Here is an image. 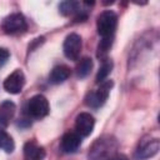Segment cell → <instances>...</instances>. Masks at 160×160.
Here are the masks:
<instances>
[{
	"mask_svg": "<svg viewBox=\"0 0 160 160\" xmlns=\"http://www.w3.org/2000/svg\"><path fill=\"white\" fill-rule=\"evenodd\" d=\"M25 85V75L20 69L12 71L5 80H4V89L10 94H19Z\"/></svg>",
	"mask_w": 160,
	"mask_h": 160,
	"instance_id": "obj_8",
	"label": "cell"
},
{
	"mask_svg": "<svg viewBox=\"0 0 160 160\" xmlns=\"http://www.w3.org/2000/svg\"><path fill=\"white\" fill-rule=\"evenodd\" d=\"M118 141L112 136H101L91 146L89 151V160H110L115 156Z\"/></svg>",
	"mask_w": 160,
	"mask_h": 160,
	"instance_id": "obj_1",
	"label": "cell"
},
{
	"mask_svg": "<svg viewBox=\"0 0 160 160\" xmlns=\"http://www.w3.org/2000/svg\"><path fill=\"white\" fill-rule=\"evenodd\" d=\"M112 88V81L111 80H105L100 82L99 89L89 92L85 98V104L92 109H98L105 104V101L109 98L110 89Z\"/></svg>",
	"mask_w": 160,
	"mask_h": 160,
	"instance_id": "obj_3",
	"label": "cell"
},
{
	"mask_svg": "<svg viewBox=\"0 0 160 160\" xmlns=\"http://www.w3.org/2000/svg\"><path fill=\"white\" fill-rule=\"evenodd\" d=\"M81 48H82L81 36L78 35L76 32H71L65 38L62 50H64L65 56L69 60H78V58L80 56Z\"/></svg>",
	"mask_w": 160,
	"mask_h": 160,
	"instance_id": "obj_6",
	"label": "cell"
},
{
	"mask_svg": "<svg viewBox=\"0 0 160 160\" xmlns=\"http://www.w3.org/2000/svg\"><path fill=\"white\" fill-rule=\"evenodd\" d=\"M116 24H118V16L114 11L111 10L102 11L96 20L98 34L101 38H112L116 29Z\"/></svg>",
	"mask_w": 160,
	"mask_h": 160,
	"instance_id": "obj_2",
	"label": "cell"
},
{
	"mask_svg": "<svg viewBox=\"0 0 160 160\" xmlns=\"http://www.w3.org/2000/svg\"><path fill=\"white\" fill-rule=\"evenodd\" d=\"M110 160H129L125 155H121V154H118V155H115V156H112Z\"/></svg>",
	"mask_w": 160,
	"mask_h": 160,
	"instance_id": "obj_20",
	"label": "cell"
},
{
	"mask_svg": "<svg viewBox=\"0 0 160 160\" xmlns=\"http://www.w3.org/2000/svg\"><path fill=\"white\" fill-rule=\"evenodd\" d=\"M1 28L5 34L9 35H15V34H21L28 29L26 20L22 14L20 12H14L6 16L1 24Z\"/></svg>",
	"mask_w": 160,
	"mask_h": 160,
	"instance_id": "obj_5",
	"label": "cell"
},
{
	"mask_svg": "<svg viewBox=\"0 0 160 160\" xmlns=\"http://www.w3.org/2000/svg\"><path fill=\"white\" fill-rule=\"evenodd\" d=\"M95 119L89 112H80L75 119V129L80 136H89L94 130Z\"/></svg>",
	"mask_w": 160,
	"mask_h": 160,
	"instance_id": "obj_9",
	"label": "cell"
},
{
	"mask_svg": "<svg viewBox=\"0 0 160 160\" xmlns=\"http://www.w3.org/2000/svg\"><path fill=\"white\" fill-rule=\"evenodd\" d=\"M79 6L80 4L78 1H62L59 5V10L64 16H68L71 14H76L79 11Z\"/></svg>",
	"mask_w": 160,
	"mask_h": 160,
	"instance_id": "obj_17",
	"label": "cell"
},
{
	"mask_svg": "<svg viewBox=\"0 0 160 160\" xmlns=\"http://www.w3.org/2000/svg\"><path fill=\"white\" fill-rule=\"evenodd\" d=\"M28 114L34 118V119H41L46 116L50 111V105L48 99L44 95H34L32 98L29 99L28 105H26Z\"/></svg>",
	"mask_w": 160,
	"mask_h": 160,
	"instance_id": "obj_4",
	"label": "cell"
},
{
	"mask_svg": "<svg viewBox=\"0 0 160 160\" xmlns=\"http://www.w3.org/2000/svg\"><path fill=\"white\" fill-rule=\"evenodd\" d=\"M9 56H10L9 51H8L6 49H4V48H0V68L8 61Z\"/></svg>",
	"mask_w": 160,
	"mask_h": 160,
	"instance_id": "obj_19",
	"label": "cell"
},
{
	"mask_svg": "<svg viewBox=\"0 0 160 160\" xmlns=\"http://www.w3.org/2000/svg\"><path fill=\"white\" fill-rule=\"evenodd\" d=\"M0 149L5 152H12L15 149V142L12 138L2 129H0Z\"/></svg>",
	"mask_w": 160,
	"mask_h": 160,
	"instance_id": "obj_15",
	"label": "cell"
},
{
	"mask_svg": "<svg viewBox=\"0 0 160 160\" xmlns=\"http://www.w3.org/2000/svg\"><path fill=\"white\" fill-rule=\"evenodd\" d=\"M69 76H70V69L66 65H58L50 71L49 81L51 84H60L68 80Z\"/></svg>",
	"mask_w": 160,
	"mask_h": 160,
	"instance_id": "obj_13",
	"label": "cell"
},
{
	"mask_svg": "<svg viewBox=\"0 0 160 160\" xmlns=\"http://www.w3.org/2000/svg\"><path fill=\"white\" fill-rule=\"evenodd\" d=\"M112 45V38H102L98 45V58H104Z\"/></svg>",
	"mask_w": 160,
	"mask_h": 160,
	"instance_id": "obj_18",
	"label": "cell"
},
{
	"mask_svg": "<svg viewBox=\"0 0 160 160\" xmlns=\"http://www.w3.org/2000/svg\"><path fill=\"white\" fill-rule=\"evenodd\" d=\"M160 148L159 139H150L145 138L140 141L136 151H135V159L136 160H146L149 158H152L158 154Z\"/></svg>",
	"mask_w": 160,
	"mask_h": 160,
	"instance_id": "obj_7",
	"label": "cell"
},
{
	"mask_svg": "<svg viewBox=\"0 0 160 160\" xmlns=\"http://www.w3.org/2000/svg\"><path fill=\"white\" fill-rule=\"evenodd\" d=\"M24 158L25 160H44L45 150L32 140L28 141L24 145Z\"/></svg>",
	"mask_w": 160,
	"mask_h": 160,
	"instance_id": "obj_11",
	"label": "cell"
},
{
	"mask_svg": "<svg viewBox=\"0 0 160 160\" xmlns=\"http://www.w3.org/2000/svg\"><path fill=\"white\" fill-rule=\"evenodd\" d=\"M80 145H81V136L75 131H68L66 134H64L60 141V148L62 152L66 154L75 152L80 148Z\"/></svg>",
	"mask_w": 160,
	"mask_h": 160,
	"instance_id": "obj_10",
	"label": "cell"
},
{
	"mask_svg": "<svg viewBox=\"0 0 160 160\" xmlns=\"http://www.w3.org/2000/svg\"><path fill=\"white\" fill-rule=\"evenodd\" d=\"M15 110H16V106L12 101L5 100L1 102L0 105V126L1 128H5L9 125V122L14 118Z\"/></svg>",
	"mask_w": 160,
	"mask_h": 160,
	"instance_id": "obj_12",
	"label": "cell"
},
{
	"mask_svg": "<svg viewBox=\"0 0 160 160\" xmlns=\"http://www.w3.org/2000/svg\"><path fill=\"white\" fill-rule=\"evenodd\" d=\"M112 66H114V64H112L111 60H109V59L104 60L102 64H101V66H100V69H99V71H98V74H96V82L105 81V79L108 78V75L111 72Z\"/></svg>",
	"mask_w": 160,
	"mask_h": 160,
	"instance_id": "obj_16",
	"label": "cell"
},
{
	"mask_svg": "<svg viewBox=\"0 0 160 160\" xmlns=\"http://www.w3.org/2000/svg\"><path fill=\"white\" fill-rule=\"evenodd\" d=\"M92 69V60L90 58H82L76 65V75L80 79L86 78Z\"/></svg>",
	"mask_w": 160,
	"mask_h": 160,
	"instance_id": "obj_14",
	"label": "cell"
}]
</instances>
